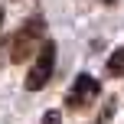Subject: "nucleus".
Here are the masks:
<instances>
[{"instance_id":"nucleus-1","label":"nucleus","mask_w":124,"mask_h":124,"mask_svg":"<svg viewBox=\"0 0 124 124\" xmlns=\"http://www.w3.org/2000/svg\"><path fill=\"white\" fill-rule=\"evenodd\" d=\"M43 43H46V20L43 16H30L16 30V36L10 39V59L20 65V62L36 56V52L43 49Z\"/></svg>"},{"instance_id":"nucleus-2","label":"nucleus","mask_w":124,"mask_h":124,"mask_svg":"<svg viewBox=\"0 0 124 124\" xmlns=\"http://www.w3.org/2000/svg\"><path fill=\"white\" fill-rule=\"evenodd\" d=\"M52 69H56V43L46 39L43 49L36 52L33 69L26 72V82H23L26 92H39V88H46V85H49V78H52Z\"/></svg>"},{"instance_id":"nucleus-3","label":"nucleus","mask_w":124,"mask_h":124,"mask_svg":"<svg viewBox=\"0 0 124 124\" xmlns=\"http://www.w3.org/2000/svg\"><path fill=\"white\" fill-rule=\"evenodd\" d=\"M98 95H101L98 78H95V75H88V72H82L78 78L72 82V88H69L65 105L72 108V111H85V108H92V105H95V98H98Z\"/></svg>"},{"instance_id":"nucleus-4","label":"nucleus","mask_w":124,"mask_h":124,"mask_svg":"<svg viewBox=\"0 0 124 124\" xmlns=\"http://www.w3.org/2000/svg\"><path fill=\"white\" fill-rule=\"evenodd\" d=\"M108 75H111V78H118V75H124V46L111 52V59H108Z\"/></svg>"},{"instance_id":"nucleus-5","label":"nucleus","mask_w":124,"mask_h":124,"mask_svg":"<svg viewBox=\"0 0 124 124\" xmlns=\"http://www.w3.org/2000/svg\"><path fill=\"white\" fill-rule=\"evenodd\" d=\"M43 124H62V114L59 111H46L43 114Z\"/></svg>"},{"instance_id":"nucleus-6","label":"nucleus","mask_w":124,"mask_h":124,"mask_svg":"<svg viewBox=\"0 0 124 124\" xmlns=\"http://www.w3.org/2000/svg\"><path fill=\"white\" fill-rule=\"evenodd\" d=\"M101 3H105V7H114V3H118V0H101Z\"/></svg>"},{"instance_id":"nucleus-7","label":"nucleus","mask_w":124,"mask_h":124,"mask_svg":"<svg viewBox=\"0 0 124 124\" xmlns=\"http://www.w3.org/2000/svg\"><path fill=\"white\" fill-rule=\"evenodd\" d=\"M0 30H3V10H0Z\"/></svg>"}]
</instances>
